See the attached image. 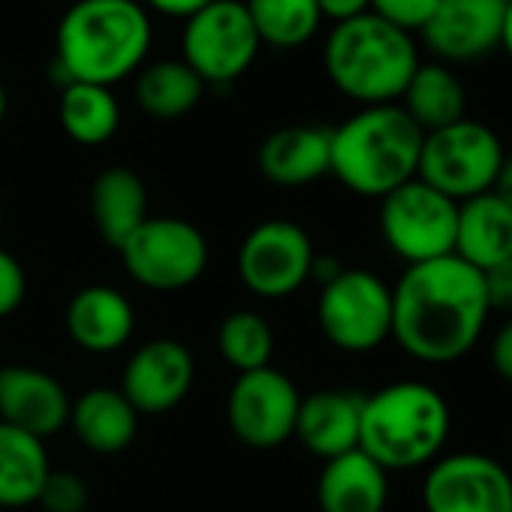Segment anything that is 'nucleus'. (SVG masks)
<instances>
[{"mask_svg":"<svg viewBox=\"0 0 512 512\" xmlns=\"http://www.w3.org/2000/svg\"><path fill=\"white\" fill-rule=\"evenodd\" d=\"M458 202L413 178L380 199V232L386 247L407 266L455 253Z\"/></svg>","mask_w":512,"mask_h":512,"instance_id":"nucleus-7","label":"nucleus"},{"mask_svg":"<svg viewBox=\"0 0 512 512\" xmlns=\"http://www.w3.org/2000/svg\"><path fill=\"white\" fill-rule=\"evenodd\" d=\"M196 377L190 350L172 338H154L142 344L121 377V392L136 407V413L160 416L178 407Z\"/></svg>","mask_w":512,"mask_h":512,"instance_id":"nucleus-14","label":"nucleus"},{"mask_svg":"<svg viewBox=\"0 0 512 512\" xmlns=\"http://www.w3.org/2000/svg\"><path fill=\"white\" fill-rule=\"evenodd\" d=\"M485 278L458 256L407 266L392 287V341L428 365L458 362L488 323Z\"/></svg>","mask_w":512,"mask_h":512,"instance_id":"nucleus-1","label":"nucleus"},{"mask_svg":"<svg viewBox=\"0 0 512 512\" xmlns=\"http://www.w3.org/2000/svg\"><path fill=\"white\" fill-rule=\"evenodd\" d=\"M299 404V386L272 365L238 374L226 401L229 428L250 449H275L296 434Z\"/></svg>","mask_w":512,"mask_h":512,"instance_id":"nucleus-12","label":"nucleus"},{"mask_svg":"<svg viewBox=\"0 0 512 512\" xmlns=\"http://www.w3.org/2000/svg\"><path fill=\"white\" fill-rule=\"evenodd\" d=\"M91 217L103 241L115 250L148 220L145 181L127 166L103 169L91 184Z\"/></svg>","mask_w":512,"mask_h":512,"instance_id":"nucleus-23","label":"nucleus"},{"mask_svg":"<svg viewBox=\"0 0 512 512\" xmlns=\"http://www.w3.org/2000/svg\"><path fill=\"white\" fill-rule=\"evenodd\" d=\"M139 4L148 10V13H160V16H169V19H190L196 16L202 7H208L211 0H139Z\"/></svg>","mask_w":512,"mask_h":512,"instance_id":"nucleus-35","label":"nucleus"},{"mask_svg":"<svg viewBox=\"0 0 512 512\" xmlns=\"http://www.w3.org/2000/svg\"><path fill=\"white\" fill-rule=\"evenodd\" d=\"M503 160L506 151L500 136L482 121L461 118L443 130L425 133L416 178L452 202H467L494 187Z\"/></svg>","mask_w":512,"mask_h":512,"instance_id":"nucleus-6","label":"nucleus"},{"mask_svg":"<svg viewBox=\"0 0 512 512\" xmlns=\"http://www.w3.org/2000/svg\"><path fill=\"white\" fill-rule=\"evenodd\" d=\"M49 473L46 440L0 422V509L37 503Z\"/></svg>","mask_w":512,"mask_h":512,"instance_id":"nucleus-24","label":"nucleus"},{"mask_svg":"<svg viewBox=\"0 0 512 512\" xmlns=\"http://www.w3.org/2000/svg\"><path fill=\"white\" fill-rule=\"evenodd\" d=\"M425 512H512L509 470L482 452H452L428 464Z\"/></svg>","mask_w":512,"mask_h":512,"instance_id":"nucleus-13","label":"nucleus"},{"mask_svg":"<svg viewBox=\"0 0 512 512\" xmlns=\"http://www.w3.org/2000/svg\"><path fill=\"white\" fill-rule=\"evenodd\" d=\"M491 368L497 371V377L512 383V317L491 338Z\"/></svg>","mask_w":512,"mask_h":512,"instance_id":"nucleus-34","label":"nucleus"},{"mask_svg":"<svg viewBox=\"0 0 512 512\" xmlns=\"http://www.w3.org/2000/svg\"><path fill=\"white\" fill-rule=\"evenodd\" d=\"M455 256L479 272L512 260V208L491 190L458 202Z\"/></svg>","mask_w":512,"mask_h":512,"instance_id":"nucleus-20","label":"nucleus"},{"mask_svg":"<svg viewBox=\"0 0 512 512\" xmlns=\"http://www.w3.org/2000/svg\"><path fill=\"white\" fill-rule=\"evenodd\" d=\"M37 503L46 512H85L91 503V491L82 476L70 470H52Z\"/></svg>","mask_w":512,"mask_h":512,"instance_id":"nucleus-30","label":"nucleus"},{"mask_svg":"<svg viewBox=\"0 0 512 512\" xmlns=\"http://www.w3.org/2000/svg\"><path fill=\"white\" fill-rule=\"evenodd\" d=\"M130 278L157 293L196 284L208 266L205 235L181 217H148L118 250Z\"/></svg>","mask_w":512,"mask_h":512,"instance_id":"nucleus-10","label":"nucleus"},{"mask_svg":"<svg viewBox=\"0 0 512 512\" xmlns=\"http://www.w3.org/2000/svg\"><path fill=\"white\" fill-rule=\"evenodd\" d=\"M491 193H494L503 205L512 208V157L503 160V166H500V172H497V181H494Z\"/></svg>","mask_w":512,"mask_h":512,"instance_id":"nucleus-37","label":"nucleus"},{"mask_svg":"<svg viewBox=\"0 0 512 512\" xmlns=\"http://www.w3.org/2000/svg\"><path fill=\"white\" fill-rule=\"evenodd\" d=\"M317 500L323 512H383L389 500V473L362 449L344 452L323 464Z\"/></svg>","mask_w":512,"mask_h":512,"instance_id":"nucleus-21","label":"nucleus"},{"mask_svg":"<svg viewBox=\"0 0 512 512\" xmlns=\"http://www.w3.org/2000/svg\"><path fill=\"white\" fill-rule=\"evenodd\" d=\"M79 443L100 455L127 449L139 431V413L121 389L94 386L82 392L70 407V422Z\"/></svg>","mask_w":512,"mask_h":512,"instance_id":"nucleus-22","label":"nucleus"},{"mask_svg":"<svg viewBox=\"0 0 512 512\" xmlns=\"http://www.w3.org/2000/svg\"><path fill=\"white\" fill-rule=\"evenodd\" d=\"M70 395L52 374L31 365L0 368V422L28 431L40 440L58 434L70 422Z\"/></svg>","mask_w":512,"mask_h":512,"instance_id":"nucleus-16","label":"nucleus"},{"mask_svg":"<svg viewBox=\"0 0 512 512\" xmlns=\"http://www.w3.org/2000/svg\"><path fill=\"white\" fill-rule=\"evenodd\" d=\"M0 229H4V205H0Z\"/></svg>","mask_w":512,"mask_h":512,"instance_id":"nucleus-40","label":"nucleus"},{"mask_svg":"<svg viewBox=\"0 0 512 512\" xmlns=\"http://www.w3.org/2000/svg\"><path fill=\"white\" fill-rule=\"evenodd\" d=\"M398 106L410 115V121L422 133L443 130L464 118L467 94L461 79L446 64H422L410 76Z\"/></svg>","mask_w":512,"mask_h":512,"instance_id":"nucleus-26","label":"nucleus"},{"mask_svg":"<svg viewBox=\"0 0 512 512\" xmlns=\"http://www.w3.org/2000/svg\"><path fill=\"white\" fill-rule=\"evenodd\" d=\"M154 25L139 0H76L55 34V70L61 88L88 82L112 88L142 70Z\"/></svg>","mask_w":512,"mask_h":512,"instance_id":"nucleus-2","label":"nucleus"},{"mask_svg":"<svg viewBox=\"0 0 512 512\" xmlns=\"http://www.w3.org/2000/svg\"><path fill=\"white\" fill-rule=\"evenodd\" d=\"M64 323L76 347L88 353H115L133 338L136 314L121 290L94 284L70 299Z\"/></svg>","mask_w":512,"mask_h":512,"instance_id":"nucleus-19","label":"nucleus"},{"mask_svg":"<svg viewBox=\"0 0 512 512\" xmlns=\"http://www.w3.org/2000/svg\"><path fill=\"white\" fill-rule=\"evenodd\" d=\"M133 97L145 115L157 121H175L190 115L202 103L205 82L181 58H160L142 64V70L136 73Z\"/></svg>","mask_w":512,"mask_h":512,"instance_id":"nucleus-25","label":"nucleus"},{"mask_svg":"<svg viewBox=\"0 0 512 512\" xmlns=\"http://www.w3.org/2000/svg\"><path fill=\"white\" fill-rule=\"evenodd\" d=\"M317 7H320L323 19L344 22V19L368 13V0H317Z\"/></svg>","mask_w":512,"mask_h":512,"instance_id":"nucleus-36","label":"nucleus"},{"mask_svg":"<svg viewBox=\"0 0 512 512\" xmlns=\"http://www.w3.org/2000/svg\"><path fill=\"white\" fill-rule=\"evenodd\" d=\"M323 67L329 82L359 106H389L401 100L416 73L419 49L413 34L362 13L335 22L323 46Z\"/></svg>","mask_w":512,"mask_h":512,"instance_id":"nucleus-4","label":"nucleus"},{"mask_svg":"<svg viewBox=\"0 0 512 512\" xmlns=\"http://www.w3.org/2000/svg\"><path fill=\"white\" fill-rule=\"evenodd\" d=\"M58 118L64 133L79 145H106L118 127H121V106L112 88L88 85V82H70L61 88L58 100Z\"/></svg>","mask_w":512,"mask_h":512,"instance_id":"nucleus-27","label":"nucleus"},{"mask_svg":"<svg viewBox=\"0 0 512 512\" xmlns=\"http://www.w3.org/2000/svg\"><path fill=\"white\" fill-rule=\"evenodd\" d=\"M314 241L293 220H263L238 247V278L260 299H287L311 281Z\"/></svg>","mask_w":512,"mask_h":512,"instance_id":"nucleus-11","label":"nucleus"},{"mask_svg":"<svg viewBox=\"0 0 512 512\" xmlns=\"http://www.w3.org/2000/svg\"><path fill=\"white\" fill-rule=\"evenodd\" d=\"M500 49L509 55L512 61V4H506V13H503V28H500Z\"/></svg>","mask_w":512,"mask_h":512,"instance_id":"nucleus-38","label":"nucleus"},{"mask_svg":"<svg viewBox=\"0 0 512 512\" xmlns=\"http://www.w3.org/2000/svg\"><path fill=\"white\" fill-rule=\"evenodd\" d=\"M263 43L241 0H211L181 31V61L208 85H232L241 79Z\"/></svg>","mask_w":512,"mask_h":512,"instance_id":"nucleus-8","label":"nucleus"},{"mask_svg":"<svg viewBox=\"0 0 512 512\" xmlns=\"http://www.w3.org/2000/svg\"><path fill=\"white\" fill-rule=\"evenodd\" d=\"M425 133L398 106H362L332 130V175L359 196L383 199L419 172Z\"/></svg>","mask_w":512,"mask_h":512,"instance_id":"nucleus-5","label":"nucleus"},{"mask_svg":"<svg viewBox=\"0 0 512 512\" xmlns=\"http://www.w3.org/2000/svg\"><path fill=\"white\" fill-rule=\"evenodd\" d=\"M362 407H365V395H359L353 389L314 392V395L302 398V404H299V419H296L293 437L323 461L353 452V449H359Z\"/></svg>","mask_w":512,"mask_h":512,"instance_id":"nucleus-18","label":"nucleus"},{"mask_svg":"<svg viewBox=\"0 0 512 512\" xmlns=\"http://www.w3.org/2000/svg\"><path fill=\"white\" fill-rule=\"evenodd\" d=\"M440 0H368V13L380 16L383 22L413 34L422 31Z\"/></svg>","mask_w":512,"mask_h":512,"instance_id":"nucleus-31","label":"nucleus"},{"mask_svg":"<svg viewBox=\"0 0 512 512\" xmlns=\"http://www.w3.org/2000/svg\"><path fill=\"white\" fill-rule=\"evenodd\" d=\"M256 166L278 187H305L332 175V127L290 124L269 133L256 151Z\"/></svg>","mask_w":512,"mask_h":512,"instance_id":"nucleus-17","label":"nucleus"},{"mask_svg":"<svg viewBox=\"0 0 512 512\" xmlns=\"http://www.w3.org/2000/svg\"><path fill=\"white\" fill-rule=\"evenodd\" d=\"M0 512H4V509H0Z\"/></svg>","mask_w":512,"mask_h":512,"instance_id":"nucleus-42","label":"nucleus"},{"mask_svg":"<svg viewBox=\"0 0 512 512\" xmlns=\"http://www.w3.org/2000/svg\"><path fill=\"white\" fill-rule=\"evenodd\" d=\"M7 106H10V100H7V88H4V82H0V124H4V118H7Z\"/></svg>","mask_w":512,"mask_h":512,"instance_id":"nucleus-39","label":"nucleus"},{"mask_svg":"<svg viewBox=\"0 0 512 512\" xmlns=\"http://www.w3.org/2000/svg\"><path fill=\"white\" fill-rule=\"evenodd\" d=\"M482 278H485V293H488L491 311H500L509 320L512 317V260L482 272Z\"/></svg>","mask_w":512,"mask_h":512,"instance_id":"nucleus-33","label":"nucleus"},{"mask_svg":"<svg viewBox=\"0 0 512 512\" xmlns=\"http://www.w3.org/2000/svg\"><path fill=\"white\" fill-rule=\"evenodd\" d=\"M503 13V0H440L419 34L443 64H470L500 46Z\"/></svg>","mask_w":512,"mask_h":512,"instance_id":"nucleus-15","label":"nucleus"},{"mask_svg":"<svg viewBox=\"0 0 512 512\" xmlns=\"http://www.w3.org/2000/svg\"><path fill=\"white\" fill-rule=\"evenodd\" d=\"M241 4L260 43L272 49H302L323 25L317 0H241Z\"/></svg>","mask_w":512,"mask_h":512,"instance_id":"nucleus-28","label":"nucleus"},{"mask_svg":"<svg viewBox=\"0 0 512 512\" xmlns=\"http://www.w3.org/2000/svg\"><path fill=\"white\" fill-rule=\"evenodd\" d=\"M317 320L344 353H371L392 338V287L365 269H341L320 290Z\"/></svg>","mask_w":512,"mask_h":512,"instance_id":"nucleus-9","label":"nucleus"},{"mask_svg":"<svg viewBox=\"0 0 512 512\" xmlns=\"http://www.w3.org/2000/svg\"><path fill=\"white\" fill-rule=\"evenodd\" d=\"M217 350L238 374L260 371V368L272 365L275 332L263 314L232 311L217 329Z\"/></svg>","mask_w":512,"mask_h":512,"instance_id":"nucleus-29","label":"nucleus"},{"mask_svg":"<svg viewBox=\"0 0 512 512\" xmlns=\"http://www.w3.org/2000/svg\"><path fill=\"white\" fill-rule=\"evenodd\" d=\"M452 431L446 398L422 380H398L365 395L359 449L386 473L428 467L443 455Z\"/></svg>","mask_w":512,"mask_h":512,"instance_id":"nucleus-3","label":"nucleus"},{"mask_svg":"<svg viewBox=\"0 0 512 512\" xmlns=\"http://www.w3.org/2000/svg\"><path fill=\"white\" fill-rule=\"evenodd\" d=\"M28 296V275L10 250L0 247V320L16 314Z\"/></svg>","mask_w":512,"mask_h":512,"instance_id":"nucleus-32","label":"nucleus"},{"mask_svg":"<svg viewBox=\"0 0 512 512\" xmlns=\"http://www.w3.org/2000/svg\"><path fill=\"white\" fill-rule=\"evenodd\" d=\"M503 4H512V0H503Z\"/></svg>","mask_w":512,"mask_h":512,"instance_id":"nucleus-41","label":"nucleus"}]
</instances>
